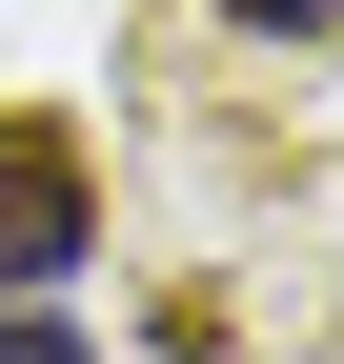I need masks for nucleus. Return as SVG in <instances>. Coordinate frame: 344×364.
I'll return each mask as SVG.
<instances>
[{
  "mask_svg": "<svg viewBox=\"0 0 344 364\" xmlns=\"http://www.w3.org/2000/svg\"><path fill=\"white\" fill-rule=\"evenodd\" d=\"M223 21H264V41H324V21H344V0H223Z\"/></svg>",
  "mask_w": 344,
  "mask_h": 364,
  "instance_id": "nucleus-3",
  "label": "nucleus"
},
{
  "mask_svg": "<svg viewBox=\"0 0 344 364\" xmlns=\"http://www.w3.org/2000/svg\"><path fill=\"white\" fill-rule=\"evenodd\" d=\"M0 364H102L81 324H41V304H0Z\"/></svg>",
  "mask_w": 344,
  "mask_h": 364,
  "instance_id": "nucleus-2",
  "label": "nucleus"
},
{
  "mask_svg": "<svg viewBox=\"0 0 344 364\" xmlns=\"http://www.w3.org/2000/svg\"><path fill=\"white\" fill-rule=\"evenodd\" d=\"M81 263H102V162L61 102H0V304L81 284Z\"/></svg>",
  "mask_w": 344,
  "mask_h": 364,
  "instance_id": "nucleus-1",
  "label": "nucleus"
}]
</instances>
